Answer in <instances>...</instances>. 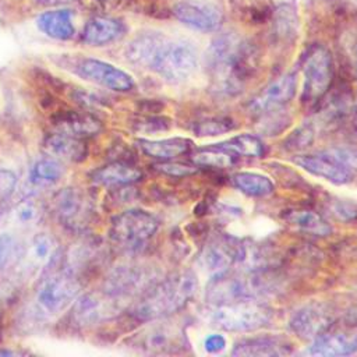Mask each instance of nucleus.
<instances>
[{"label": "nucleus", "mask_w": 357, "mask_h": 357, "mask_svg": "<svg viewBox=\"0 0 357 357\" xmlns=\"http://www.w3.org/2000/svg\"><path fill=\"white\" fill-rule=\"evenodd\" d=\"M126 57L173 84L188 79L198 67L197 47L191 42L173 39L158 31L138 33L127 45Z\"/></svg>", "instance_id": "f257e3e1"}, {"label": "nucleus", "mask_w": 357, "mask_h": 357, "mask_svg": "<svg viewBox=\"0 0 357 357\" xmlns=\"http://www.w3.org/2000/svg\"><path fill=\"white\" fill-rule=\"evenodd\" d=\"M205 63L213 86L225 93H236L255 68L257 50L237 32L225 31L209 43Z\"/></svg>", "instance_id": "f03ea898"}, {"label": "nucleus", "mask_w": 357, "mask_h": 357, "mask_svg": "<svg viewBox=\"0 0 357 357\" xmlns=\"http://www.w3.org/2000/svg\"><path fill=\"white\" fill-rule=\"evenodd\" d=\"M197 290V278L190 272L173 275L151 286L132 307V317L139 321L165 318L181 310Z\"/></svg>", "instance_id": "7ed1b4c3"}, {"label": "nucleus", "mask_w": 357, "mask_h": 357, "mask_svg": "<svg viewBox=\"0 0 357 357\" xmlns=\"http://www.w3.org/2000/svg\"><path fill=\"white\" fill-rule=\"evenodd\" d=\"M271 308L254 297L213 304L209 319L212 325L229 332H247L266 325Z\"/></svg>", "instance_id": "20e7f679"}, {"label": "nucleus", "mask_w": 357, "mask_h": 357, "mask_svg": "<svg viewBox=\"0 0 357 357\" xmlns=\"http://www.w3.org/2000/svg\"><path fill=\"white\" fill-rule=\"evenodd\" d=\"M81 283L73 272L46 275L35 293V308L42 317H53L64 311L79 296Z\"/></svg>", "instance_id": "39448f33"}, {"label": "nucleus", "mask_w": 357, "mask_h": 357, "mask_svg": "<svg viewBox=\"0 0 357 357\" xmlns=\"http://www.w3.org/2000/svg\"><path fill=\"white\" fill-rule=\"evenodd\" d=\"M301 71L304 77V98L311 102L321 99L328 92L333 78L331 52L324 45H311L303 56Z\"/></svg>", "instance_id": "423d86ee"}, {"label": "nucleus", "mask_w": 357, "mask_h": 357, "mask_svg": "<svg viewBox=\"0 0 357 357\" xmlns=\"http://www.w3.org/2000/svg\"><path fill=\"white\" fill-rule=\"evenodd\" d=\"M128 344L146 354H172L185 349L187 337L177 324H153L128 339Z\"/></svg>", "instance_id": "0eeeda50"}, {"label": "nucleus", "mask_w": 357, "mask_h": 357, "mask_svg": "<svg viewBox=\"0 0 357 357\" xmlns=\"http://www.w3.org/2000/svg\"><path fill=\"white\" fill-rule=\"evenodd\" d=\"M158 220L153 215L141 209H130L110 222V238L126 247H138L149 240L158 230Z\"/></svg>", "instance_id": "6e6552de"}, {"label": "nucleus", "mask_w": 357, "mask_h": 357, "mask_svg": "<svg viewBox=\"0 0 357 357\" xmlns=\"http://www.w3.org/2000/svg\"><path fill=\"white\" fill-rule=\"evenodd\" d=\"M53 206L60 223L74 231L86 229L93 216V202L82 190L74 187L60 190L53 198Z\"/></svg>", "instance_id": "1a4fd4ad"}, {"label": "nucleus", "mask_w": 357, "mask_h": 357, "mask_svg": "<svg viewBox=\"0 0 357 357\" xmlns=\"http://www.w3.org/2000/svg\"><path fill=\"white\" fill-rule=\"evenodd\" d=\"M170 14L184 26L202 33L218 32L225 21L220 7L201 0H180L170 7Z\"/></svg>", "instance_id": "9d476101"}, {"label": "nucleus", "mask_w": 357, "mask_h": 357, "mask_svg": "<svg viewBox=\"0 0 357 357\" xmlns=\"http://www.w3.org/2000/svg\"><path fill=\"white\" fill-rule=\"evenodd\" d=\"M73 71L89 82L117 92H127L135 85L132 77L124 70L92 57L78 59L73 66Z\"/></svg>", "instance_id": "9b49d317"}, {"label": "nucleus", "mask_w": 357, "mask_h": 357, "mask_svg": "<svg viewBox=\"0 0 357 357\" xmlns=\"http://www.w3.org/2000/svg\"><path fill=\"white\" fill-rule=\"evenodd\" d=\"M119 311V297L106 290L78 296L73 301L71 321L77 326H91L112 318Z\"/></svg>", "instance_id": "f8f14e48"}, {"label": "nucleus", "mask_w": 357, "mask_h": 357, "mask_svg": "<svg viewBox=\"0 0 357 357\" xmlns=\"http://www.w3.org/2000/svg\"><path fill=\"white\" fill-rule=\"evenodd\" d=\"M245 248L233 238H215L209 241L201 251L198 262L199 266L216 276L227 272V269L237 261L245 259Z\"/></svg>", "instance_id": "ddd939ff"}, {"label": "nucleus", "mask_w": 357, "mask_h": 357, "mask_svg": "<svg viewBox=\"0 0 357 357\" xmlns=\"http://www.w3.org/2000/svg\"><path fill=\"white\" fill-rule=\"evenodd\" d=\"M294 162L314 176L322 177L335 184H344L354 176L335 153L333 148L315 155H301Z\"/></svg>", "instance_id": "4468645a"}, {"label": "nucleus", "mask_w": 357, "mask_h": 357, "mask_svg": "<svg viewBox=\"0 0 357 357\" xmlns=\"http://www.w3.org/2000/svg\"><path fill=\"white\" fill-rule=\"evenodd\" d=\"M335 317L322 304H308L297 310L290 318V329L304 340H314L325 333Z\"/></svg>", "instance_id": "2eb2a0df"}, {"label": "nucleus", "mask_w": 357, "mask_h": 357, "mask_svg": "<svg viewBox=\"0 0 357 357\" xmlns=\"http://www.w3.org/2000/svg\"><path fill=\"white\" fill-rule=\"evenodd\" d=\"M297 88V77L293 73L284 74L272 81L252 100L250 107L258 114H271L282 109L294 96Z\"/></svg>", "instance_id": "dca6fc26"}, {"label": "nucleus", "mask_w": 357, "mask_h": 357, "mask_svg": "<svg viewBox=\"0 0 357 357\" xmlns=\"http://www.w3.org/2000/svg\"><path fill=\"white\" fill-rule=\"evenodd\" d=\"M255 282L236 275L220 273L213 276L208 289H206V300L213 305L225 301L248 298L254 297L257 293Z\"/></svg>", "instance_id": "f3484780"}, {"label": "nucleus", "mask_w": 357, "mask_h": 357, "mask_svg": "<svg viewBox=\"0 0 357 357\" xmlns=\"http://www.w3.org/2000/svg\"><path fill=\"white\" fill-rule=\"evenodd\" d=\"M57 255L54 240L46 233H39L22 251L20 257L21 268L28 275L43 273L56 262Z\"/></svg>", "instance_id": "a211bd4d"}, {"label": "nucleus", "mask_w": 357, "mask_h": 357, "mask_svg": "<svg viewBox=\"0 0 357 357\" xmlns=\"http://www.w3.org/2000/svg\"><path fill=\"white\" fill-rule=\"evenodd\" d=\"M152 275L142 266L124 265L110 273L105 283V290L120 298L148 287Z\"/></svg>", "instance_id": "6ab92c4d"}, {"label": "nucleus", "mask_w": 357, "mask_h": 357, "mask_svg": "<svg viewBox=\"0 0 357 357\" xmlns=\"http://www.w3.org/2000/svg\"><path fill=\"white\" fill-rule=\"evenodd\" d=\"M127 33V24L117 17H93L82 32L81 42L88 46H105L117 42Z\"/></svg>", "instance_id": "aec40b11"}, {"label": "nucleus", "mask_w": 357, "mask_h": 357, "mask_svg": "<svg viewBox=\"0 0 357 357\" xmlns=\"http://www.w3.org/2000/svg\"><path fill=\"white\" fill-rule=\"evenodd\" d=\"M290 351L291 343L287 339L273 335H261L237 342L231 354L241 357H272L284 356Z\"/></svg>", "instance_id": "412c9836"}, {"label": "nucleus", "mask_w": 357, "mask_h": 357, "mask_svg": "<svg viewBox=\"0 0 357 357\" xmlns=\"http://www.w3.org/2000/svg\"><path fill=\"white\" fill-rule=\"evenodd\" d=\"M43 149L47 156H52L60 162H81L86 156V145L82 138L56 131L46 137Z\"/></svg>", "instance_id": "4be33fe9"}, {"label": "nucleus", "mask_w": 357, "mask_h": 357, "mask_svg": "<svg viewBox=\"0 0 357 357\" xmlns=\"http://www.w3.org/2000/svg\"><path fill=\"white\" fill-rule=\"evenodd\" d=\"M36 26L46 36L57 40H70L75 35L73 11L70 8H54L39 14Z\"/></svg>", "instance_id": "5701e85b"}, {"label": "nucleus", "mask_w": 357, "mask_h": 357, "mask_svg": "<svg viewBox=\"0 0 357 357\" xmlns=\"http://www.w3.org/2000/svg\"><path fill=\"white\" fill-rule=\"evenodd\" d=\"M357 350V333L351 332H325L317 339L308 349V354L312 356H344Z\"/></svg>", "instance_id": "b1692460"}, {"label": "nucleus", "mask_w": 357, "mask_h": 357, "mask_svg": "<svg viewBox=\"0 0 357 357\" xmlns=\"http://www.w3.org/2000/svg\"><path fill=\"white\" fill-rule=\"evenodd\" d=\"M271 33L278 42H291L298 32V14L293 3H282L273 6L271 14Z\"/></svg>", "instance_id": "393cba45"}, {"label": "nucleus", "mask_w": 357, "mask_h": 357, "mask_svg": "<svg viewBox=\"0 0 357 357\" xmlns=\"http://www.w3.org/2000/svg\"><path fill=\"white\" fill-rule=\"evenodd\" d=\"M54 126L57 131L67 132L79 138L95 135L100 130V121L98 119H95L91 114L75 110H68L59 114L56 117Z\"/></svg>", "instance_id": "a878e982"}, {"label": "nucleus", "mask_w": 357, "mask_h": 357, "mask_svg": "<svg viewBox=\"0 0 357 357\" xmlns=\"http://www.w3.org/2000/svg\"><path fill=\"white\" fill-rule=\"evenodd\" d=\"M141 172L127 163L113 162L91 172V178L102 185H128L141 178Z\"/></svg>", "instance_id": "bb28decb"}, {"label": "nucleus", "mask_w": 357, "mask_h": 357, "mask_svg": "<svg viewBox=\"0 0 357 357\" xmlns=\"http://www.w3.org/2000/svg\"><path fill=\"white\" fill-rule=\"evenodd\" d=\"M138 144L145 155L162 160H170L176 156L187 153L192 148V141L183 137L166 139H139Z\"/></svg>", "instance_id": "cd10ccee"}, {"label": "nucleus", "mask_w": 357, "mask_h": 357, "mask_svg": "<svg viewBox=\"0 0 357 357\" xmlns=\"http://www.w3.org/2000/svg\"><path fill=\"white\" fill-rule=\"evenodd\" d=\"M64 173V167L60 160L46 156L42 159H38L28 174L29 183L33 187H49L56 184Z\"/></svg>", "instance_id": "c85d7f7f"}, {"label": "nucleus", "mask_w": 357, "mask_h": 357, "mask_svg": "<svg viewBox=\"0 0 357 357\" xmlns=\"http://www.w3.org/2000/svg\"><path fill=\"white\" fill-rule=\"evenodd\" d=\"M286 220L293 226H296L297 229L311 234L326 236L331 231V227L326 223V220L314 211H308V209L290 211L286 215Z\"/></svg>", "instance_id": "c756f323"}, {"label": "nucleus", "mask_w": 357, "mask_h": 357, "mask_svg": "<svg viewBox=\"0 0 357 357\" xmlns=\"http://www.w3.org/2000/svg\"><path fill=\"white\" fill-rule=\"evenodd\" d=\"M233 184L244 194L251 197H265L273 191V183L264 174L240 172L233 176Z\"/></svg>", "instance_id": "7c9ffc66"}, {"label": "nucleus", "mask_w": 357, "mask_h": 357, "mask_svg": "<svg viewBox=\"0 0 357 357\" xmlns=\"http://www.w3.org/2000/svg\"><path fill=\"white\" fill-rule=\"evenodd\" d=\"M213 146L231 152L233 155H243V156H259L262 153V142L259 138L251 134H240L227 141L215 144Z\"/></svg>", "instance_id": "2f4dec72"}, {"label": "nucleus", "mask_w": 357, "mask_h": 357, "mask_svg": "<svg viewBox=\"0 0 357 357\" xmlns=\"http://www.w3.org/2000/svg\"><path fill=\"white\" fill-rule=\"evenodd\" d=\"M192 160L197 165L211 166V167H229L234 162L231 152H227L225 149L216 148L213 145L209 146V148L198 151L194 155Z\"/></svg>", "instance_id": "473e14b6"}, {"label": "nucleus", "mask_w": 357, "mask_h": 357, "mask_svg": "<svg viewBox=\"0 0 357 357\" xmlns=\"http://www.w3.org/2000/svg\"><path fill=\"white\" fill-rule=\"evenodd\" d=\"M40 206L35 199L26 198L18 202L13 209V219L20 226H31L40 218Z\"/></svg>", "instance_id": "72a5a7b5"}, {"label": "nucleus", "mask_w": 357, "mask_h": 357, "mask_svg": "<svg viewBox=\"0 0 357 357\" xmlns=\"http://www.w3.org/2000/svg\"><path fill=\"white\" fill-rule=\"evenodd\" d=\"M233 123L226 117H209L202 121H198L194 127V131L198 135H218L233 128Z\"/></svg>", "instance_id": "f704fd0d"}, {"label": "nucleus", "mask_w": 357, "mask_h": 357, "mask_svg": "<svg viewBox=\"0 0 357 357\" xmlns=\"http://www.w3.org/2000/svg\"><path fill=\"white\" fill-rule=\"evenodd\" d=\"M347 25L342 33V40L344 52L357 74V18H351Z\"/></svg>", "instance_id": "c9c22d12"}, {"label": "nucleus", "mask_w": 357, "mask_h": 357, "mask_svg": "<svg viewBox=\"0 0 357 357\" xmlns=\"http://www.w3.org/2000/svg\"><path fill=\"white\" fill-rule=\"evenodd\" d=\"M17 174L8 169H0V201L7 199L17 187Z\"/></svg>", "instance_id": "e433bc0d"}, {"label": "nucleus", "mask_w": 357, "mask_h": 357, "mask_svg": "<svg viewBox=\"0 0 357 357\" xmlns=\"http://www.w3.org/2000/svg\"><path fill=\"white\" fill-rule=\"evenodd\" d=\"M156 167H158V170H160L169 176H176V177L192 174L197 172V167H192V166H188L184 163H178V162H165V163L156 165Z\"/></svg>", "instance_id": "4c0bfd02"}, {"label": "nucleus", "mask_w": 357, "mask_h": 357, "mask_svg": "<svg viewBox=\"0 0 357 357\" xmlns=\"http://www.w3.org/2000/svg\"><path fill=\"white\" fill-rule=\"evenodd\" d=\"M14 250V240L8 234H0V269L10 259Z\"/></svg>", "instance_id": "58836bf2"}, {"label": "nucleus", "mask_w": 357, "mask_h": 357, "mask_svg": "<svg viewBox=\"0 0 357 357\" xmlns=\"http://www.w3.org/2000/svg\"><path fill=\"white\" fill-rule=\"evenodd\" d=\"M204 347L208 353H218L226 347V339L222 335L212 333L205 339Z\"/></svg>", "instance_id": "ea45409f"}, {"label": "nucleus", "mask_w": 357, "mask_h": 357, "mask_svg": "<svg viewBox=\"0 0 357 357\" xmlns=\"http://www.w3.org/2000/svg\"><path fill=\"white\" fill-rule=\"evenodd\" d=\"M33 1L42 6H63V4L73 3L75 0H33Z\"/></svg>", "instance_id": "a19ab883"}, {"label": "nucleus", "mask_w": 357, "mask_h": 357, "mask_svg": "<svg viewBox=\"0 0 357 357\" xmlns=\"http://www.w3.org/2000/svg\"><path fill=\"white\" fill-rule=\"evenodd\" d=\"M15 354H18V353H15L13 350H3V349H0V356H15Z\"/></svg>", "instance_id": "79ce46f5"}, {"label": "nucleus", "mask_w": 357, "mask_h": 357, "mask_svg": "<svg viewBox=\"0 0 357 357\" xmlns=\"http://www.w3.org/2000/svg\"><path fill=\"white\" fill-rule=\"evenodd\" d=\"M354 124H356V131H357V107H356V116H354Z\"/></svg>", "instance_id": "37998d69"}]
</instances>
